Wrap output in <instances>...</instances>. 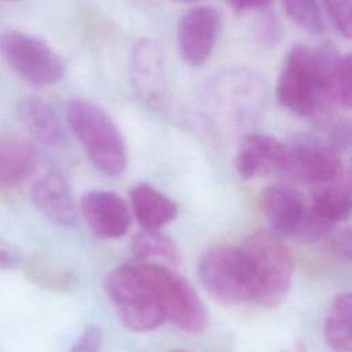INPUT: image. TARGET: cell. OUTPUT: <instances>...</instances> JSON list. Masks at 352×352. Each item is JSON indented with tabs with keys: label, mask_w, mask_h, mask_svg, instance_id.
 I'll use <instances>...</instances> for the list:
<instances>
[{
	"label": "cell",
	"mask_w": 352,
	"mask_h": 352,
	"mask_svg": "<svg viewBox=\"0 0 352 352\" xmlns=\"http://www.w3.org/2000/svg\"><path fill=\"white\" fill-rule=\"evenodd\" d=\"M102 330L94 324L87 326L73 344L70 352H99L102 346Z\"/></svg>",
	"instance_id": "23"
},
{
	"label": "cell",
	"mask_w": 352,
	"mask_h": 352,
	"mask_svg": "<svg viewBox=\"0 0 352 352\" xmlns=\"http://www.w3.org/2000/svg\"><path fill=\"white\" fill-rule=\"evenodd\" d=\"M337 30L346 38L352 34L351 0H322Z\"/></svg>",
	"instance_id": "22"
},
{
	"label": "cell",
	"mask_w": 352,
	"mask_h": 352,
	"mask_svg": "<svg viewBox=\"0 0 352 352\" xmlns=\"http://www.w3.org/2000/svg\"><path fill=\"white\" fill-rule=\"evenodd\" d=\"M18 117L30 136L45 146L65 142V128L55 109L44 99L26 96L18 103Z\"/></svg>",
	"instance_id": "15"
},
{
	"label": "cell",
	"mask_w": 352,
	"mask_h": 352,
	"mask_svg": "<svg viewBox=\"0 0 352 352\" xmlns=\"http://www.w3.org/2000/svg\"><path fill=\"white\" fill-rule=\"evenodd\" d=\"M248 260L253 300L267 308L278 307L286 297L294 271L292 252L283 238L271 230L249 235L241 248Z\"/></svg>",
	"instance_id": "3"
},
{
	"label": "cell",
	"mask_w": 352,
	"mask_h": 352,
	"mask_svg": "<svg viewBox=\"0 0 352 352\" xmlns=\"http://www.w3.org/2000/svg\"><path fill=\"white\" fill-rule=\"evenodd\" d=\"M67 125L94 166L117 176L126 168V146L121 131L104 109L87 99H72L66 106Z\"/></svg>",
	"instance_id": "2"
},
{
	"label": "cell",
	"mask_w": 352,
	"mask_h": 352,
	"mask_svg": "<svg viewBox=\"0 0 352 352\" xmlns=\"http://www.w3.org/2000/svg\"><path fill=\"white\" fill-rule=\"evenodd\" d=\"M104 292L126 329L143 333L165 322L155 292L139 264H125L109 272Z\"/></svg>",
	"instance_id": "4"
},
{
	"label": "cell",
	"mask_w": 352,
	"mask_h": 352,
	"mask_svg": "<svg viewBox=\"0 0 352 352\" xmlns=\"http://www.w3.org/2000/svg\"><path fill=\"white\" fill-rule=\"evenodd\" d=\"M330 249L338 256L345 260H351V252H352V242H351V231L349 228L338 232L329 241Z\"/></svg>",
	"instance_id": "24"
},
{
	"label": "cell",
	"mask_w": 352,
	"mask_h": 352,
	"mask_svg": "<svg viewBox=\"0 0 352 352\" xmlns=\"http://www.w3.org/2000/svg\"><path fill=\"white\" fill-rule=\"evenodd\" d=\"M7 1H15V0H7Z\"/></svg>",
	"instance_id": "30"
},
{
	"label": "cell",
	"mask_w": 352,
	"mask_h": 352,
	"mask_svg": "<svg viewBox=\"0 0 352 352\" xmlns=\"http://www.w3.org/2000/svg\"><path fill=\"white\" fill-rule=\"evenodd\" d=\"M139 267L155 292L165 320L188 333H199L206 327V309L179 272L158 263H139Z\"/></svg>",
	"instance_id": "6"
},
{
	"label": "cell",
	"mask_w": 352,
	"mask_h": 352,
	"mask_svg": "<svg viewBox=\"0 0 352 352\" xmlns=\"http://www.w3.org/2000/svg\"><path fill=\"white\" fill-rule=\"evenodd\" d=\"M283 170L309 183H326L342 176L338 150L314 135H297L285 143Z\"/></svg>",
	"instance_id": "8"
},
{
	"label": "cell",
	"mask_w": 352,
	"mask_h": 352,
	"mask_svg": "<svg viewBox=\"0 0 352 352\" xmlns=\"http://www.w3.org/2000/svg\"><path fill=\"white\" fill-rule=\"evenodd\" d=\"M128 76L136 96L150 107H160L166 96L165 60L160 44L147 37L133 43L128 59Z\"/></svg>",
	"instance_id": "9"
},
{
	"label": "cell",
	"mask_w": 352,
	"mask_h": 352,
	"mask_svg": "<svg viewBox=\"0 0 352 352\" xmlns=\"http://www.w3.org/2000/svg\"><path fill=\"white\" fill-rule=\"evenodd\" d=\"M324 341L334 352L352 351V296L340 293L333 300L323 327Z\"/></svg>",
	"instance_id": "19"
},
{
	"label": "cell",
	"mask_w": 352,
	"mask_h": 352,
	"mask_svg": "<svg viewBox=\"0 0 352 352\" xmlns=\"http://www.w3.org/2000/svg\"><path fill=\"white\" fill-rule=\"evenodd\" d=\"M220 25L219 11L209 6L194 7L183 14L177 25V45L186 63L198 67L210 58Z\"/></svg>",
	"instance_id": "10"
},
{
	"label": "cell",
	"mask_w": 352,
	"mask_h": 352,
	"mask_svg": "<svg viewBox=\"0 0 352 352\" xmlns=\"http://www.w3.org/2000/svg\"><path fill=\"white\" fill-rule=\"evenodd\" d=\"M261 208L271 231L282 238H293L305 213V204L297 190L286 184H272L263 190Z\"/></svg>",
	"instance_id": "13"
},
{
	"label": "cell",
	"mask_w": 352,
	"mask_h": 352,
	"mask_svg": "<svg viewBox=\"0 0 352 352\" xmlns=\"http://www.w3.org/2000/svg\"><path fill=\"white\" fill-rule=\"evenodd\" d=\"M175 1H179V3H192V1H199V0H175Z\"/></svg>",
	"instance_id": "28"
},
{
	"label": "cell",
	"mask_w": 352,
	"mask_h": 352,
	"mask_svg": "<svg viewBox=\"0 0 352 352\" xmlns=\"http://www.w3.org/2000/svg\"><path fill=\"white\" fill-rule=\"evenodd\" d=\"M175 352H183V351H175Z\"/></svg>",
	"instance_id": "29"
},
{
	"label": "cell",
	"mask_w": 352,
	"mask_h": 352,
	"mask_svg": "<svg viewBox=\"0 0 352 352\" xmlns=\"http://www.w3.org/2000/svg\"><path fill=\"white\" fill-rule=\"evenodd\" d=\"M280 352H308L307 349H305V346L302 345V344H294V345H292V346H289V348H285L283 351H280Z\"/></svg>",
	"instance_id": "27"
},
{
	"label": "cell",
	"mask_w": 352,
	"mask_h": 352,
	"mask_svg": "<svg viewBox=\"0 0 352 352\" xmlns=\"http://www.w3.org/2000/svg\"><path fill=\"white\" fill-rule=\"evenodd\" d=\"M226 1L230 6V8L238 14L264 10L272 3V0H226Z\"/></svg>",
	"instance_id": "26"
},
{
	"label": "cell",
	"mask_w": 352,
	"mask_h": 352,
	"mask_svg": "<svg viewBox=\"0 0 352 352\" xmlns=\"http://www.w3.org/2000/svg\"><path fill=\"white\" fill-rule=\"evenodd\" d=\"M198 276L205 292L226 305L253 300L252 278L242 249L228 245L208 249L198 264Z\"/></svg>",
	"instance_id": "5"
},
{
	"label": "cell",
	"mask_w": 352,
	"mask_h": 352,
	"mask_svg": "<svg viewBox=\"0 0 352 352\" xmlns=\"http://www.w3.org/2000/svg\"><path fill=\"white\" fill-rule=\"evenodd\" d=\"M132 253L139 258H164L169 263L179 261V252L175 242L160 230L139 231L131 242Z\"/></svg>",
	"instance_id": "20"
},
{
	"label": "cell",
	"mask_w": 352,
	"mask_h": 352,
	"mask_svg": "<svg viewBox=\"0 0 352 352\" xmlns=\"http://www.w3.org/2000/svg\"><path fill=\"white\" fill-rule=\"evenodd\" d=\"M340 177L320 183L314 191L312 205L309 206L318 216L333 224L349 219L352 212L349 183L341 182Z\"/></svg>",
	"instance_id": "18"
},
{
	"label": "cell",
	"mask_w": 352,
	"mask_h": 352,
	"mask_svg": "<svg viewBox=\"0 0 352 352\" xmlns=\"http://www.w3.org/2000/svg\"><path fill=\"white\" fill-rule=\"evenodd\" d=\"M80 208L87 227L99 238L122 236L131 226L126 204L111 191L92 190L81 197Z\"/></svg>",
	"instance_id": "11"
},
{
	"label": "cell",
	"mask_w": 352,
	"mask_h": 352,
	"mask_svg": "<svg viewBox=\"0 0 352 352\" xmlns=\"http://www.w3.org/2000/svg\"><path fill=\"white\" fill-rule=\"evenodd\" d=\"M36 164L34 146L26 139L0 133V184L15 186L21 183Z\"/></svg>",
	"instance_id": "17"
},
{
	"label": "cell",
	"mask_w": 352,
	"mask_h": 352,
	"mask_svg": "<svg viewBox=\"0 0 352 352\" xmlns=\"http://www.w3.org/2000/svg\"><path fill=\"white\" fill-rule=\"evenodd\" d=\"M22 258V253L14 245L0 241V270L15 267Z\"/></svg>",
	"instance_id": "25"
},
{
	"label": "cell",
	"mask_w": 352,
	"mask_h": 352,
	"mask_svg": "<svg viewBox=\"0 0 352 352\" xmlns=\"http://www.w3.org/2000/svg\"><path fill=\"white\" fill-rule=\"evenodd\" d=\"M0 55L18 76L32 85L56 84L66 73L63 59L43 38L23 32L1 33Z\"/></svg>",
	"instance_id": "7"
},
{
	"label": "cell",
	"mask_w": 352,
	"mask_h": 352,
	"mask_svg": "<svg viewBox=\"0 0 352 352\" xmlns=\"http://www.w3.org/2000/svg\"><path fill=\"white\" fill-rule=\"evenodd\" d=\"M32 201L37 210L59 226H74L77 208L67 182L59 173H48L32 187Z\"/></svg>",
	"instance_id": "14"
},
{
	"label": "cell",
	"mask_w": 352,
	"mask_h": 352,
	"mask_svg": "<svg viewBox=\"0 0 352 352\" xmlns=\"http://www.w3.org/2000/svg\"><path fill=\"white\" fill-rule=\"evenodd\" d=\"M341 52L331 47L296 44L285 56L276 95L283 107L311 116L334 103V77Z\"/></svg>",
	"instance_id": "1"
},
{
	"label": "cell",
	"mask_w": 352,
	"mask_h": 352,
	"mask_svg": "<svg viewBox=\"0 0 352 352\" xmlns=\"http://www.w3.org/2000/svg\"><path fill=\"white\" fill-rule=\"evenodd\" d=\"M133 214L143 230H160L177 214L176 204L165 194L140 183L131 190Z\"/></svg>",
	"instance_id": "16"
},
{
	"label": "cell",
	"mask_w": 352,
	"mask_h": 352,
	"mask_svg": "<svg viewBox=\"0 0 352 352\" xmlns=\"http://www.w3.org/2000/svg\"><path fill=\"white\" fill-rule=\"evenodd\" d=\"M285 143L264 133L245 136L238 147L235 169L243 179L283 170Z\"/></svg>",
	"instance_id": "12"
},
{
	"label": "cell",
	"mask_w": 352,
	"mask_h": 352,
	"mask_svg": "<svg viewBox=\"0 0 352 352\" xmlns=\"http://www.w3.org/2000/svg\"><path fill=\"white\" fill-rule=\"evenodd\" d=\"M286 15L302 30L319 34L323 30V16L318 0H280Z\"/></svg>",
	"instance_id": "21"
}]
</instances>
